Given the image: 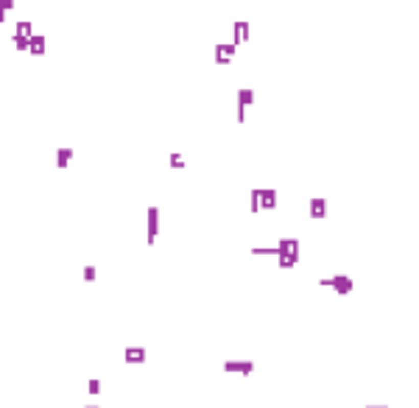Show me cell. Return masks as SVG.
Wrapping results in <instances>:
<instances>
[{"label":"cell","instance_id":"cell-1","mask_svg":"<svg viewBox=\"0 0 419 408\" xmlns=\"http://www.w3.org/2000/svg\"><path fill=\"white\" fill-rule=\"evenodd\" d=\"M319 285H321V288H333L335 294H352L355 282H352L350 274H333V277H321Z\"/></svg>","mask_w":419,"mask_h":408},{"label":"cell","instance_id":"cell-2","mask_svg":"<svg viewBox=\"0 0 419 408\" xmlns=\"http://www.w3.org/2000/svg\"><path fill=\"white\" fill-rule=\"evenodd\" d=\"M254 104V90L251 87H241L238 90V123L246 121V106Z\"/></svg>","mask_w":419,"mask_h":408},{"label":"cell","instance_id":"cell-3","mask_svg":"<svg viewBox=\"0 0 419 408\" xmlns=\"http://www.w3.org/2000/svg\"><path fill=\"white\" fill-rule=\"evenodd\" d=\"M238 53V45L235 42H218L215 45V64H229Z\"/></svg>","mask_w":419,"mask_h":408},{"label":"cell","instance_id":"cell-4","mask_svg":"<svg viewBox=\"0 0 419 408\" xmlns=\"http://www.w3.org/2000/svg\"><path fill=\"white\" fill-rule=\"evenodd\" d=\"M224 372H229V375H251L254 372V361H224Z\"/></svg>","mask_w":419,"mask_h":408},{"label":"cell","instance_id":"cell-5","mask_svg":"<svg viewBox=\"0 0 419 408\" xmlns=\"http://www.w3.org/2000/svg\"><path fill=\"white\" fill-rule=\"evenodd\" d=\"M157 235H159V210L148 207V246L157 244Z\"/></svg>","mask_w":419,"mask_h":408},{"label":"cell","instance_id":"cell-6","mask_svg":"<svg viewBox=\"0 0 419 408\" xmlns=\"http://www.w3.org/2000/svg\"><path fill=\"white\" fill-rule=\"evenodd\" d=\"M277 249H280V255H288L291 260L299 263V238H280Z\"/></svg>","mask_w":419,"mask_h":408},{"label":"cell","instance_id":"cell-7","mask_svg":"<svg viewBox=\"0 0 419 408\" xmlns=\"http://www.w3.org/2000/svg\"><path fill=\"white\" fill-rule=\"evenodd\" d=\"M249 34H251V26H249V20H238L235 26H232V42H235V45H243V42H249Z\"/></svg>","mask_w":419,"mask_h":408},{"label":"cell","instance_id":"cell-8","mask_svg":"<svg viewBox=\"0 0 419 408\" xmlns=\"http://www.w3.org/2000/svg\"><path fill=\"white\" fill-rule=\"evenodd\" d=\"M308 212H310V218H316V221H321V218H327V199H321V196H313L308 202Z\"/></svg>","mask_w":419,"mask_h":408},{"label":"cell","instance_id":"cell-9","mask_svg":"<svg viewBox=\"0 0 419 408\" xmlns=\"http://www.w3.org/2000/svg\"><path fill=\"white\" fill-rule=\"evenodd\" d=\"M277 190L274 187H260V210H277Z\"/></svg>","mask_w":419,"mask_h":408},{"label":"cell","instance_id":"cell-10","mask_svg":"<svg viewBox=\"0 0 419 408\" xmlns=\"http://www.w3.org/2000/svg\"><path fill=\"white\" fill-rule=\"evenodd\" d=\"M146 358H148L146 347H126V350H123V361H126V364H146Z\"/></svg>","mask_w":419,"mask_h":408},{"label":"cell","instance_id":"cell-11","mask_svg":"<svg viewBox=\"0 0 419 408\" xmlns=\"http://www.w3.org/2000/svg\"><path fill=\"white\" fill-rule=\"evenodd\" d=\"M45 34H37L34 31L31 34V39H28V53H31V56H42V53H45Z\"/></svg>","mask_w":419,"mask_h":408},{"label":"cell","instance_id":"cell-12","mask_svg":"<svg viewBox=\"0 0 419 408\" xmlns=\"http://www.w3.org/2000/svg\"><path fill=\"white\" fill-rule=\"evenodd\" d=\"M70 159H73V149H67V146L56 149V168H67Z\"/></svg>","mask_w":419,"mask_h":408},{"label":"cell","instance_id":"cell-13","mask_svg":"<svg viewBox=\"0 0 419 408\" xmlns=\"http://www.w3.org/2000/svg\"><path fill=\"white\" fill-rule=\"evenodd\" d=\"M14 34L17 37H26V39H31V34H34V26L28 20H17L14 22Z\"/></svg>","mask_w":419,"mask_h":408},{"label":"cell","instance_id":"cell-14","mask_svg":"<svg viewBox=\"0 0 419 408\" xmlns=\"http://www.w3.org/2000/svg\"><path fill=\"white\" fill-rule=\"evenodd\" d=\"M11 42H14V48H17V51L28 53V39H26V37H17V34H11Z\"/></svg>","mask_w":419,"mask_h":408},{"label":"cell","instance_id":"cell-15","mask_svg":"<svg viewBox=\"0 0 419 408\" xmlns=\"http://www.w3.org/2000/svg\"><path fill=\"white\" fill-rule=\"evenodd\" d=\"M87 392L92 394V397H98V394L104 392V389H101V380H98V377H92V380L87 383Z\"/></svg>","mask_w":419,"mask_h":408},{"label":"cell","instance_id":"cell-16","mask_svg":"<svg viewBox=\"0 0 419 408\" xmlns=\"http://www.w3.org/2000/svg\"><path fill=\"white\" fill-rule=\"evenodd\" d=\"M95 274H98V271H95V266H92V263L84 266V282H95Z\"/></svg>","mask_w":419,"mask_h":408},{"label":"cell","instance_id":"cell-17","mask_svg":"<svg viewBox=\"0 0 419 408\" xmlns=\"http://www.w3.org/2000/svg\"><path fill=\"white\" fill-rule=\"evenodd\" d=\"M277 263H280V269H293V266H296V260H291L288 255H277Z\"/></svg>","mask_w":419,"mask_h":408},{"label":"cell","instance_id":"cell-18","mask_svg":"<svg viewBox=\"0 0 419 408\" xmlns=\"http://www.w3.org/2000/svg\"><path fill=\"white\" fill-rule=\"evenodd\" d=\"M251 212H260V187L251 190Z\"/></svg>","mask_w":419,"mask_h":408},{"label":"cell","instance_id":"cell-19","mask_svg":"<svg viewBox=\"0 0 419 408\" xmlns=\"http://www.w3.org/2000/svg\"><path fill=\"white\" fill-rule=\"evenodd\" d=\"M171 168H176V171L184 168V157H182V154H171Z\"/></svg>","mask_w":419,"mask_h":408},{"label":"cell","instance_id":"cell-20","mask_svg":"<svg viewBox=\"0 0 419 408\" xmlns=\"http://www.w3.org/2000/svg\"><path fill=\"white\" fill-rule=\"evenodd\" d=\"M366 408H388V405H366Z\"/></svg>","mask_w":419,"mask_h":408},{"label":"cell","instance_id":"cell-21","mask_svg":"<svg viewBox=\"0 0 419 408\" xmlns=\"http://www.w3.org/2000/svg\"><path fill=\"white\" fill-rule=\"evenodd\" d=\"M87 408H98V405H87Z\"/></svg>","mask_w":419,"mask_h":408},{"label":"cell","instance_id":"cell-22","mask_svg":"<svg viewBox=\"0 0 419 408\" xmlns=\"http://www.w3.org/2000/svg\"><path fill=\"white\" fill-rule=\"evenodd\" d=\"M0 297H3V291H0Z\"/></svg>","mask_w":419,"mask_h":408},{"label":"cell","instance_id":"cell-23","mask_svg":"<svg viewBox=\"0 0 419 408\" xmlns=\"http://www.w3.org/2000/svg\"><path fill=\"white\" fill-rule=\"evenodd\" d=\"M0 6H3V0H0Z\"/></svg>","mask_w":419,"mask_h":408}]
</instances>
